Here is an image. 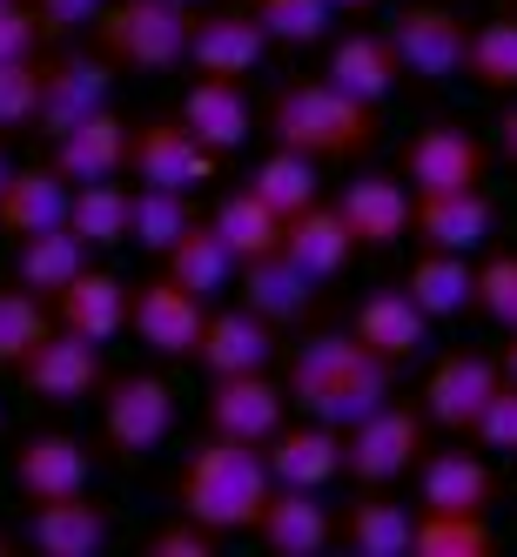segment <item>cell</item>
<instances>
[{
    "mask_svg": "<svg viewBox=\"0 0 517 557\" xmlns=\"http://www.w3.org/2000/svg\"><path fill=\"white\" fill-rule=\"evenodd\" d=\"M390 383H396V363H390V356H377L356 330L349 336L343 330H323V336L296 343L290 376H283L290 404L303 417L336 423V430H349L356 417H370L377 404H390Z\"/></svg>",
    "mask_w": 517,
    "mask_h": 557,
    "instance_id": "6da1fadb",
    "label": "cell"
},
{
    "mask_svg": "<svg viewBox=\"0 0 517 557\" xmlns=\"http://www.w3.org/2000/svg\"><path fill=\"white\" fill-rule=\"evenodd\" d=\"M269 491H275V476H269L262 444H243V436H222V430H209L175 470V510L195 517V524H209V531H222V537L229 531H256Z\"/></svg>",
    "mask_w": 517,
    "mask_h": 557,
    "instance_id": "7a4b0ae2",
    "label": "cell"
},
{
    "mask_svg": "<svg viewBox=\"0 0 517 557\" xmlns=\"http://www.w3.org/2000/svg\"><path fill=\"white\" fill-rule=\"evenodd\" d=\"M269 141L309 154V162H349V154L377 148V101L343 95L330 74L323 82H290L269 101Z\"/></svg>",
    "mask_w": 517,
    "mask_h": 557,
    "instance_id": "3957f363",
    "label": "cell"
},
{
    "mask_svg": "<svg viewBox=\"0 0 517 557\" xmlns=\"http://www.w3.org/2000/svg\"><path fill=\"white\" fill-rule=\"evenodd\" d=\"M188 8L175 0H108L95 14V48L128 74H169L188 61Z\"/></svg>",
    "mask_w": 517,
    "mask_h": 557,
    "instance_id": "277c9868",
    "label": "cell"
},
{
    "mask_svg": "<svg viewBox=\"0 0 517 557\" xmlns=\"http://www.w3.org/2000/svg\"><path fill=\"white\" fill-rule=\"evenodd\" d=\"M423 450H430V417L410 404H377L343 430V476H356L364 491H383L404 470H417Z\"/></svg>",
    "mask_w": 517,
    "mask_h": 557,
    "instance_id": "5b68a950",
    "label": "cell"
},
{
    "mask_svg": "<svg viewBox=\"0 0 517 557\" xmlns=\"http://www.w3.org/2000/svg\"><path fill=\"white\" fill-rule=\"evenodd\" d=\"M202 330H209V302L195 296V289H182L169 269L128 283V336L141 349H155V356H169V363H175V356H195Z\"/></svg>",
    "mask_w": 517,
    "mask_h": 557,
    "instance_id": "8992f818",
    "label": "cell"
},
{
    "mask_svg": "<svg viewBox=\"0 0 517 557\" xmlns=\"http://www.w3.org/2000/svg\"><path fill=\"white\" fill-rule=\"evenodd\" d=\"M216 169H222V154L195 141V128L182 114H148V122H135V135H128V175L135 182L195 195L202 182H216Z\"/></svg>",
    "mask_w": 517,
    "mask_h": 557,
    "instance_id": "52a82bcc",
    "label": "cell"
},
{
    "mask_svg": "<svg viewBox=\"0 0 517 557\" xmlns=\"http://www.w3.org/2000/svg\"><path fill=\"white\" fill-rule=\"evenodd\" d=\"M383 34H390L396 67H404L410 82H451V74H464L470 27H464V14L436 8V0H410V8H396Z\"/></svg>",
    "mask_w": 517,
    "mask_h": 557,
    "instance_id": "ba28073f",
    "label": "cell"
},
{
    "mask_svg": "<svg viewBox=\"0 0 517 557\" xmlns=\"http://www.w3.org/2000/svg\"><path fill=\"white\" fill-rule=\"evenodd\" d=\"M108 88H114V61L95 48H54L41 54V108H34V128H41L48 141L67 135L74 122H88L95 108H108Z\"/></svg>",
    "mask_w": 517,
    "mask_h": 557,
    "instance_id": "9c48e42d",
    "label": "cell"
},
{
    "mask_svg": "<svg viewBox=\"0 0 517 557\" xmlns=\"http://www.w3.org/2000/svg\"><path fill=\"white\" fill-rule=\"evenodd\" d=\"M21 389L41 396V404H88L95 389H108V363H101V343L74 336V330H48L21 356Z\"/></svg>",
    "mask_w": 517,
    "mask_h": 557,
    "instance_id": "30bf717a",
    "label": "cell"
},
{
    "mask_svg": "<svg viewBox=\"0 0 517 557\" xmlns=\"http://www.w3.org/2000/svg\"><path fill=\"white\" fill-rule=\"evenodd\" d=\"M491 169V148L477 141L464 122H430L404 141V182L410 195H451V188H477Z\"/></svg>",
    "mask_w": 517,
    "mask_h": 557,
    "instance_id": "8fae6325",
    "label": "cell"
},
{
    "mask_svg": "<svg viewBox=\"0 0 517 557\" xmlns=\"http://www.w3.org/2000/svg\"><path fill=\"white\" fill-rule=\"evenodd\" d=\"M101 430H108V444L114 450H155L162 436L175 430V389L169 376H155V370H128V376H108V396H101Z\"/></svg>",
    "mask_w": 517,
    "mask_h": 557,
    "instance_id": "7c38bea8",
    "label": "cell"
},
{
    "mask_svg": "<svg viewBox=\"0 0 517 557\" xmlns=\"http://www.w3.org/2000/svg\"><path fill=\"white\" fill-rule=\"evenodd\" d=\"M8 476H14L21 504L34 510V504H54V497H82L88 476H95V457H88L82 436H67V430H27L14 444Z\"/></svg>",
    "mask_w": 517,
    "mask_h": 557,
    "instance_id": "4fadbf2b",
    "label": "cell"
},
{
    "mask_svg": "<svg viewBox=\"0 0 517 557\" xmlns=\"http://www.w3.org/2000/svg\"><path fill=\"white\" fill-rule=\"evenodd\" d=\"M504 370H497V356H477V349H451V356H436L430 376H423V417L436 430H457L470 436L477 417H484V404L497 396Z\"/></svg>",
    "mask_w": 517,
    "mask_h": 557,
    "instance_id": "5bb4252c",
    "label": "cell"
},
{
    "mask_svg": "<svg viewBox=\"0 0 517 557\" xmlns=\"http://www.w3.org/2000/svg\"><path fill=\"white\" fill-rule=\"evenodd\" d=\"M283 410H290V389L269 370H235L209 383V430L243 436V444H269L283 430Z\"/></svg>",
    "mask_w": 517,
    "mask_h": 557,
    "instance_id": "9a60e30c",
    "label": "cell"
},
{
    "mask_svg": "<svg viewBox=\"0 0 517 557\" xmlns=\"http://www.w3.org/2000/svg\"><path fill=\"white\" fill-rule=\"evenodd\" d=\"M491 195L484 188H451V195H417L410 202V228L423 249H451V256H477L491 243Z\"/></svg>",
    "mask_w": 517,
    "mask_h": 557,
    "instance_id": "2e32d148",
    "label": "cell"
},
{
    "mask_svg": "<svg viewBox=\"0 0 517 557\" xmlns=\"http://www.w3.org/2000/svg\"><path fill=\"white\" fill-rule=\"evenodd\" d=\"M269 457V476L275 484H296V491H323L343 476V430L323 423V417H309V423H283L262 444Z\"/></svg>",
    "mask_w": 517,
    "mask_h": 557,
    "instance_id": "e0dca14e",
    "label": "cell"
},
{
    "mask_svg": "<svg viewBox=\"0 0 517 557\" xmlns=\"http://www.w3.org/2000/svg\"><path fill=\"white\" fill-rule=\"evenodd\" d=\"M114 537V517L101 497H54V504H34L27 510V544L41 557H101Z\"/></svg>",
    "mask_w": 517,
    "mask_h": 557,
    "instance_id": "ac0fdd59",
    "label": "cell"
},
{
    "mask_svg": "<svg viewBox=\"0 0 517 557\" xmlns=\"http://www.w3.org/2000/svg\"><path fill=\"white\" fill-rule=\"evenodd\" d=\"M275 41L262 34L256 14H195L188 21V61L195 74H229V82H243V74L262 67Z\"/></svg>",
    "mask_w": 517,
    "mask_h": 557,
    "instance_id": "d6986e66",
    "label": "cell"
},
{
    "mask_svg": "<svg viewBox=\"0 0 517 557\" xmlns=\"http://www.w3.org/2000/svg\"><path fill=\"white\" fill-rule=\"evenodd\" d=\"M256 537L262 550L275 557H316L330 537H336V517L323 504V491H296V484H275L262 517H256Z\"/></svg>",
    "mask_w": 517,
    "mask_h": 557,
    "instance_id": "ffe728a7",
    "label": "cell"
},
{
    "mask_svg": "<svg viewBox=\"0 0 517 557\" xmlns=\"http://www.w3.org/2000/svg\"><path fill=\"white\" fill-rule=\"evenodd\" d=\"M410 202H417V195L396 182V175H356V182H343V195H336V209H343V222H349V235H356V249H390V243H404V235H410Z\"/></svg>",
    "mask_w": 517,
    "mask_h": 557,
    "instance_id": "44dd1931",
    "label": "cell"
},
{
    "mask_svg": "<svg viewBox=\"0 0 517 557\" xmlns=\"http://www.w3.org/2000/svg\"><path fill=\"white\" fill-rule=\"evenodd\" d=\"M67 202H74V182L54 162L14 169L0 182V235L27 243V235H41V228H67Z\"/></svg>",
    "mask_w": 517,
    "mask_h": 557,
    "instance_id": "7402d4cb",
    "label": "cell"
},
{
    "mask_svg": "<svg viewBox=\"0 0 517 557\" xmlns=\"http://www.w3.org/2000/svg\"><path fill=\"white\" fill-rule=\"evenodd\" d=\"M417 504L423 510H477V517H491L497 476H491V463L477 457V450H423V463H417Z\"/></svg>",
    "mask_w": 517,
    "mask_h": 557,
    "instance_id": "603a6c76",
    "label": "cell"
},
{
    "mask_svg": "<svg viewBox=\"0 0 517 557\" xmlns=\"http://www.w3.org/2000/svg\"><path fill=\"white\" fill-rule=\"evenodd\" d=\"M128 135H135V122H122L114 108H95L88 122L54 135V169L67 182H114L128 169Z\"/></svg>",
    "mask_w": 517,
    "mask_h": 557,
    "instance_id": "cb8c5ba5",
    "label": "cell"
},
{
    "mask_svg": "<svg viewBox=\"0 0 517 557\" xmlns=\"http://www.w3.org/2000/svg\"><path fill=\"white\" fill-rule=\"evenodd\" d=\"M48 309H54V330H74V336H88V343H108V336L128 330V283L114 269H82Z\"/></svg>",
    "mask_w": 517,
    "mask_h": 557,
    "instance_id": "d4e9b609",
    "label": "cell"
},
{
    "mask_svg": "<svg viewBox=\"0 0 517 557\" xmlns=\"http://www.w3.org/2000/svg\"><path fill=\"white\" fill-rule=\"evenodd\" d=\"M182 122L195 128V141L216 148V154H235L249 135H256V114H249V95L243 82H229V74H202L188 95H182Z\"/></svg>",
    "mask_w": 517,
    "mask_h": 557,
    "instance_id": "484cf974",
    "label": "cell"
},
{
    "mask_svg": "<svg viewBox=\"0 0 517 557\" xmlns=\"http://www.w3.org/2000/svg\"><path fill=\"white\" fill-rule=\"evenodd\" d=\"M283 256L309 275V283H336L349 269V256H356V235H349L343 209L336 202H309L303 215H290L283 222Z\"/></svg>",
    "mask_w": 517,
    "mask_h": 557,
    "instance_id": "4316f807",
    "label": "cell"
},
{
    "mask_svg": "<svg viewBox=\"0 0 517 557\" xmlns=\"http://www.w3.org/2000/svg\"><path fill=\"white\" fill-rule=\"evenodd\" d=\"M209 376H235V370H269L275 356V323L256 309H209V330L195 343Z\"/></svg>",
    "mask_w": 517,
    "mask_h": 557,
    "instance_id": "83f0119b",
    "label": "cell"
},
{
    "mask_svg": "<svg viewBox=\"0 0 517 557\" xmlns=\"http://www.w3.org/2000/svg\"><path fill=\"white\" fill-rule=\"evenodd\" d=\"M235 289H243V309L269 315L275 330L283 323H303V309L316 302V283L283 256V249H269V256H249L243 269H235Z\"/></svg>",
    "mask_w": 517,
    "mask_h": 557,
    "instance_id": "f1b7e54d",
    "label": "cell"
},
{
    "mask_svg": "<svg viewBox=\"0 0 517 557\" xmlns=\"http://www.w3.org/2000/svg\"><path fill=\"white\" fill-rule=\"evenodd\" d=\"M356 336H364L377 356H390V363H417L430 349V315L410 302V289H377L364 309H356Z\"/></svg>",
    "mask_w": 517,
    "mask_h": 557,
    "instance_id": "f546056e",
    "label": "cell"
},
{
    "mask_svg": "<svg viewBox=\"0 0 517 557\" xmlns=\"http://www.w3.org/2000/svg\"><path fill=\"white\" fill-rule=\"evenodd\" d=\"M162 269L175 275V283L182 289H195V296H222L229 283H235V269H243V262H235V249L222 243V228L216 222H202V215H195L182 235H175V243L162 249Z\"/></svg>",
    "mask_w": 517,
    "mask_h": 557,
    "instance_id": "4dcf8cb0",
    "label": "cell"
},
{
    "mask_svg": "<svg viewBox=\"0 0 517 557\" xmlns=\"http://www.w3.org/2000/svg\"><path fill=\"white\" fill-rule=\"evenodd\" d=\"M330 82L356 101H390V88L404 82V67H396V48H390V34H343V41L330 48Z\"/></svg>",
    "mask_w": 517,
    "mask_h": 557,
    "instance_id": "1f68e13d",
    "label": "cell"
},
{
    "mask_svg": "<svg viewBox=\"0 0 517 557\" xmlns=\"http://www.w3.org/2000/svg\"><path fill=\"white\" fill-rule=\"evenodd\" d=\"M404 289H410V302L430 315V323H451V315H464L477 302V262L451 256V249H423Z\"/></svg>",
    "mask_w": 517,
    "mask_h": 557,
    "instance_id": "d6a6232c",
    "label": "cell"
},
{
    "mask_svg": "<svg viewBox=\"0 0 517 557\" xmlns=\"http://www.w3.org/2000/svg\"><path fill=\"white\" fill-rule=\"evenodd\" d=\"M82 269H88V243H82V235H74V228H41V235H27V243H21L14 283L34 289L41 302H54Z\"/></svg>",
    "mask_w": 517,
    "mask_h": 557,
    "instance_id": "836d02e7",
    "label": "cell"
},
{
    "mask_svg": "<svg viewBox=\"0 0 517 557\" xmlns=\"http://www.w3.org/2000/svg\"><path fill=\"white\" fill-rule=\"evenodd\" d=\"M410 524H417V517L396 504V497L370 491V497H356V504L336 517V537H343L356 557H410Z\"/></svg>",
    "mask_w": 517,
    "mask_h": 557,
    "instance_id": "e575fe53",
    "label": "cell"
},
{
    "mask_svg": "<svg viewBox=\"0 0 517 557\" xmlns=\"http://www.w3.org/2000/svg\"><path fill=\"white\" fill-rule=\"evenodd\" d=\"M497 531L477 510H417L410 524V557H491Z\"/></svg>",
    "mask_w": 517,
    "mask_h": 557,
    "instance_id": "d590c367",
    "label": "cell"
},
{
    "mask_svg": "<svg viewBox=\"0 0 517 557\" xmlns=\"http://www.w3.org/2000/svg\"><path fill=\"white\" fill-rule=\"evenodd\" d=\"M67 228L82 235L88 249H122L128 243V188L122 182H74Z\"/></svg>",
    "mask_w": 517,
    "mask_h": 557,
    "instance_id": "8d00e7d4",
    "label": "cell"
},
{
    "mask_svg": "<svg viewBox=\"0 0 517 557\" xmlns=\"http://www.w3.org/2000/svg\"><path fill=\"white\" fill-rule=\"evenodd\" d=\"M222 228V243L235 249V262H249V256H269V249H283V215H275L256 188H235L222 195V209L209 215Z\"/></svg>",
    "mask_w": 517,
    "mask_h": 557,
    "instance_id": "74e56055",
    "label": "cell"
},
{
    "mask_svg": "<svg viewBox=\"0 0 517 557\" xmlns=\"http://www.w3.org/2000/svg\"><path fill=\"white\" fill-rule=\"evenodd\" d=\"M249 188H256L262 202L283 215V222H290V215H303L309 202H323V195H316V188H323V175H316V162H309V154H296V148L262 154L256 175H249Z\"/></svg>",
    "mask_w": 517,
    "mask_h": 557,
    "instance_id": "f35d334b",
    "label": "cell"
},
{
    "mask_svg": "<svg viewBox=\"0 0 517 557\" xmlns=\"http://www.w3.org/2000/svg\"><path fill=\"white\" fill-rule=\"evenodd\" d=\"M188 222H195V209L182 188H155V182L128 188V243H141L148 256H162Z\"/></svg>",
    "mask_w": 517,
    "mask_h": 557,
    "instance_id": "ab89813d",
    "label": "cell"
},
{
    "mask_svg": "<svg viewBox=\"0 0 517 557\" xmlns=\"http://www.w3.org/2000/svg\"><path fill=\"white\" fill-rule=\"evenodd\" d=\"M464 74L484 95H517V21H484L470 27V48H464Z\"/></svg>",
    "mask_w": 517,
    "mask_h": 557,
    "instance_id": "60d3db41",
    "label": "cell"
},
{
    "mask_svg": "<svg viewBox=\"0 0 517 557\" xmlns=\"http://www.w3.org/2000/svg\"><path fill=\"white\" fill-rule=\"evenodd\" d=\"M249 14L262 21V34L275 48H316L336 21L330 0H249Z\"/></svg>",
    "mask_w": 517,
    "mask_h": 557,
    "instance_id": "b9f144b4",
    "label": "cell"
},
{
    "mask_svg": "<svg viewBox=\"0 0 517 557\" xmlns=\"http://www.w3.org/2000/svg\"><path fill=\"white\" fill-rule=\"evenodd\" d=\"M54 323H48V302L34 289H0V370H21V356L41 343Z\"/></svg>",
    "mask_w": 517,
    "mask_h": 557,
    "instance_id": "7bdbcfd3",
    "label": "cell"
},
{
    "mask_svg": "<svg viewBox=\"0 0 517 557\" xmlns=\"http://www.w3.org/2000/svg\"><path fill=\"white\" fill-rule=\"evenodd\" d=\"M34 108H41V54L34 61H0V135L34 128Z\"/></svg>",
    "mask_w": 517,
    "mask_h": 557,
    "instance_id": "ee69618b",
    "label": "cell"
},
{
    "mask_svg": "<svg viewBox=\"0 0 517 557\" xmlns=\"http://www.w3.org/2000/svg\"><path fill=\"white\" fill-rule=\"evenodd\" d=\"M470 309H484L497 330H517V249L477 262V302Z\"/></svg>",
    "mask_w": 517,
    "mask_h": 557,
    "instance_id": "f6af8a7d",
    "label": "cell"
},
{
    "mask_svg": "<svg viewBox=\"0 0 517 557\" xmlns=\"http://www.w3.org/2000/svg\"><path fill=\"white\" fill-rule=\"evenodd\" d=\"M216 544H222V531L195 524V517H175V524L141 537V557H216Z\"/></svg>",
    "mask_w": 517,
    "mask_h": 557,
    "instance_id": "bcb514c9",
    "label": "cell"
},
{
    "mask_svg": "<svg viewBox=\"0 0 517 557\" xmlns=\"http://www.w3.org/2000/svg\"><path fill=\"white\" fill-rule=\"evenodd\" d=\"M477 444L484 450H510L517 457V383H497V396L484 404V417H477Z\"/></svg>",
    "mask_w": 517,
    "mask_h": 557,
    "instance_id": "7dc6e473",
    "label": "cell"
},
{
    "mask_svg": "<svg viewBox=\"0 0 517 557\" xmlns=\"http://www.w3.org/2000/svg\"><path fill=\"white\" fill-rule=\"evenodd\" d=\"M41 21H34L27 0H14V8H0V61H34L41 54Z\"/></svg>",
    "mask_w": 517,
    "mask_h": 557,
    "instance_id": "c3c4849f",
    "label": "cell"
},
{
    "mask_svg": "<svg viewBox=\"0 0 517 557\" xmlns=\"http://www.w3.org/2000/svg\"><path fill=\"white\" fill-rule=\"evenodd\" d=\"M27 8H34V21H41L48 41H67L74 27H95V14L108 8V0H27Z\"/></svg>",
    "mask_w": 517,
    "mask_h": 557,
    "instance_id": "681fc988",
    "label": "cell"
},
{
    "mask_svg": "<svg viewBox=\"0 0 517 557\" xmlns=\"http://www.w3.org/2000/svg\"><path fill=\"white\" fill-rule=\"evenodd\" d=\"M491 148H497V154H504V162L517 169V95H510V108L497 114V141H491Z\"/></svg>",
    "mask_w": 517,
    "mask_h": 557,
    "instance_id": "f907efd6",
    "label": "cell"
},
{
    "mask_svg": "<svg viewBox=\"0 0 517 557\" xmlns=\"http://www.w3.org/2000/svg\"><path fill=\"white\" fill-rule=\"evenodd\" d=\"M497 370H504V383H517V330H510V343H504V356H497Z\"/></svg>",
    "mask_w": 517,
    "mask_h": 557,
    "instance_id": "816d5d0a",
    "label": "cell"
},
{
    "mask_svg": "<svg viewBox=\"0 0 517 557\" xmlns=\"http://www.w3.org/2000/svg\"><path fill=\"white\" fill-rule=\"evenodd\" d=\"M336 14H364V8H377V0H330Z\"/></svg>",
    "mask_w": 517,
    "mask_h": 557,
    "instance_id": "f5cc1de1",
    "label": "cell"
},
{
    "mask_svg": "<svg viewBox=\"0 0 517 557\" xmlns=\"http://www.w3.org/2000/svg\"><path fill=\"white\" fill-rule=\"evenodd\" d=\"M14 175V162H8V141H0V182H8Z\"/></svg>",
    "mask_w": 517,
    "mask_h": 557,
    "instance_id": "db71d44e",
    "label": "cell"
},
{
    "mask_svg": "<svg viewBox=\"0 0 517 557\" xmlns=\"http://www.w3.org/2000/svg\"><path fill=\"white\" fill-rule=\"evenodd\" d=\"M0 557H14V537H8V531H0Z\"/></svg>",
    "mask_w": 517,
    "mask_h": 557,
    "instance_id": "11a10c76",
    "label": "cell"
},
{
    "mask_svg": "<svg viewBox=\"0 0 517 557\" xmlns=\"http://www.w3.org/2000/svg\"><path fill=\"white\" fill-rule=\"evenodd\" d=\"M175 8H195V0H175Z\"/></svg>",
    "mask_w": 517,
    "mask_h": 557,
    "instance_id": "9f6ffc18",
    "label": "cell"
},
{
    "mask_svg": "<svg viewBox=\"0 0 517 557\" xmlns=\"http://www.w3.org/2000/svg\"><path fill=\"white\" fill-rule=\"evenodd\" d=\"M0 8H14V0H0Z\"/></svg>",
    "mask_w": 517,
    "mask_h": 557,
    "instance_id": "6f0895ef",
    "label": "cell"
},
{
    "mask_svg": "<svg viewBox=\"0 0 517 557\" xmlns=\"http://www.w3.org/2000/svg\"><path fill=\"white\" fill-rule=\"evenodd\" d=\"M0 423H8V417H0Z\"/></svg>",
    "mask_w": 517,
    "mask_h": 557,
    "instance_id": "680465c9",
    "label": "cell"
}]
</instances>
